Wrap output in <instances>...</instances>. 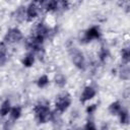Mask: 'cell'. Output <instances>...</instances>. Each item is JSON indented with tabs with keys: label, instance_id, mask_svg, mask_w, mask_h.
Returning <instances> with one entry per match:
<instances>
[{
	"label": "cell",
	"instance_id": "obj_22",
	"mask_svg": "<svg viewBox=\"0 0 130 130\" xmlns=\"http://www.w3.org/2000/svg\"><path fill=\"white\" fill-rule=\"evenodd\" d=\"M102 130H106V129H102Z\"/></svg>",
	"mask_w": 130,
	"mask_h": 130
},
{
	"label": "cell",
	"instance_id": "obj_14",
	"mask_svg": "<svg viewBox=\"0 0 130 130\" xmlns=\"http://www.w3.org/2000/svg\"><path fill=\"white\" fill-rule=\"evenodd\" d=\"M44 8L46 11H55L59 8V2L55 1V0H51V1H47L44 4Z\"/></svg>",
	"mask_w": 130,
	"mask_h": 130
},
{
	"label": "cell",
	"instance_id": "obj_8",
	"mask_svg": "<svg viewBox=\"0 0 130 130\" xmlns=\"http://www.w3.org/2000/svg\"><path fill=\"white\" fill-rule=\"evenodd\" d=\"M8 60V52L5 44L0 45V67H3Z\"/></svg>",
	"mask_w": 130,
	"mask_h": 130
},
{
	"label": "cell",
	"instance_id": "obj_17",
	"mask_svg": "<svg viewBox=\"0 0 130 130\" xmlns=\"http://www.w3.org/2000/svg\"><path fill=\"white\" fill-rule=\"evenodd\" d=\"M109 55H110L109 49H108L107 47L103 46V47L101 48L100 52H99V59H100V61H101L102 63L106 62V60H107V58L109 57Z\"/></svg>",
	"mask_w": 130,
	"mask_h": 130
},
{
	"label": "cell",
	"instance_id": "obj_1",
	"mask_svg": "<svg viewBox=\"0 0 130 130\" xmlns=\"http://www.w3.org/2000/svg\"><path fill=\"white\" fill-rule=\"evenodd\" d=\"M35 113L37 116V119L39 121V123L41 124H45L47 122H49L52 119V113L50 110V106H49V102L46 100H42L40 101L36 106H35Z\"/></svg>",
	"mask_w": 130,
	"mask_h": 130
},
{
	"label": "cell",
	"instance_id": "obj_10",
	"mask_svg": "<svg viewBox=\"0 0 130 130\" xmlns=\"http://www.w3.org/2000/svg\"><path fill=\"white\" fill-rule=\"evenodd\" d=\"M35 60H36V58H35V55H34V53L32 52H30V53H27L24 57H23V59H22V65L24 66V67H31L32 65H34V63H35Z\"/></svg>",
	"mask_w": 130,
	"mask_h": 130
},
{
	"label": "cell",
	"instance_id": "obj_20",
	"mask_svg": "<svg viewBox=\"0 0 130 130\" xmlns=\"http://www.w3.org/2000/svg\"><path fill=\"white\" fill-rule=\"evenodd\" d=\"M83 130H96V126H95L94 121L92 119H88L84 125Z\"/></svg>",
	"mask_w": 130,
	"mask_h": 130
},
{
	"label": "cell",
	"instance_id": "obj_18",
	"mask_svg": "<svg viewBox=\"0 0 130 130\" xmlns=\"http://www.w3.org/2000/svg\"><path fill=\"white\" fill-rule=\"evenodd\" d=\"M121 58H122V61L125 64L129 63V60H130V50H129V47H125V48L122 49V51H121Z\"/></svg>",
	"mask_w": 130,
	"mask_h": 130
},
{
	"label": "cell",
	"instance_id": "obj_7",
	"mask_svg": "<svg viewBox=\"0 0 130 130\" xmlns=\"http://www.w3.org/2000/svg\"><path fill=\"white\" fill-rule=\"evenodd\" d=\"M95 94H96V89L93 86H91V85H87V86H85L83 88V90H82V92L80 94L79 101L82 104H84V103L92 100L95 96Z\"/></svg>",
	"mask_w": 130,
	"mask_h": 130
},
{
	"label": "cell",
	"instance_id": "obj_21",
	"mask_svg": "<svg viewBox=\"0 0 130 130\" xmlns=\"http://www.w3.org/2000/svg\"><path fill=\"white\" fill-rule=\"evenodd\" d=\"M98 109V105L96 104H92V105H90V106H87L86 107V113L88 114V115H92L94 112H95V110Z\"/></svg>",
	"mask_w": 130,
	"mask_h": 130
},
{
	"label": "cell",
	"instance_id": "obj_5",
	"mask_svg": "<svg viewBox=\"0 0 130 130\" xmlns=\"http://www.w3.org/2000/svg\"><path fill=\"white\" fill-rule=\"evenodd\" d=\"M101 36H102V32H101L100 27L96 25H93L84 31V35H83L81 41H82V43H89L93 40H99L101 38Z\"/></svg>",
	"mask_w": 130,
	"mask_h": 130
},
{
	"label": "cell",
	"instance_id": "obj_11",
	"mask_svg": "<svg viewBox=\"0 0 130 130\" xmlns=\"http://www.w3.org/2000/svg\"><path fill=\"white\" fill-rule=\"evenodd\" d=\"M11 110V105H10V101L9 100H5L3 101V103L0 106V116L4 117L6 115H8L10 113Z\"/></svg>",
	"mask_w": 130,
	"mask_h": 130
},
{
	"label": "cell",
	"instance_id": "obj_6",
	"mask_svg": "<svg viewBox=\"0 0 130 130\" xmlns=\"http://www.w3.org/2000/svg\"><path fill=\"white\" fill-rule=\"evenodd\" d=\"M39 11H40V7L38 5V3L36 2H30L25 9V19L27 21H31L35 18L38 17L39 15Z\"/></svg>",
	"mask_w": 130,
	"mask_h": 130
},
{
	"label": "cell",
	"instance_id": "obj_2",
	"mask_svg": "<svg viewBox=\"0 0 130 130\" xmlns=\"http://www.w3.org/2000/svg\"><path fill=\"white\" fill-rule=\"evenodd\" d=\"M69 55L71 58V61L73 63V65L79 69V70H85L86 68V61H85V57L83 55V53L78 50L75 47L70 48L69 50Z\"/></svg>",
	"mask_w": 130,
	"mask_h": 130
},
{
	"label": "cell",
	"instance_id": "obj_4",
	"mask_svg": "<svg viewBox=\"0 0 130 130\" xmlns=\"http://www.w3.org/2000/svg\"><path fill=\"white\" fill-rule=\"evenodd\" d=\"M23 35L21 32V30L17 27H12L9 28L7 30V32L5 34L4 38H3V44L5 45H10V44H14V43H18L22 40Z\"/></svg>",
	"mask_w": 130,
	"mask_h": 130
},
{
	"label": "cell",
	"instance_id": "obj_16",
	"mask_svg": "<svg viewBox=\"0 0 130 130\" xmlns=\"http://www.w3.org/2000/svg\"><path fill=\"white\" fill-rule=\"evenodd\" d=\"M49 81H50V79H49L48 75H47V74H43V75H41V76L38 78V80H37V85H38V87H40V88H44V87H46V86L49 84Z\"/></svg>",
	"mask_w": 130,
	"mask_h": 130
},
{
	"label": "cell",
	"instance_id": "obj_19",
	"mask_svg": "<svg viewBox=\"0 0 130 130\" xmlns=\"http://www.w3.org/2000/svg\"><path fill=\"white\" fill-rule=\"evenodd\" d=\"M55 83L60 86V87H63L65 84H66V77L63 75V74H58L56 77H55Z\"/></svg>",
	"mask_w": 130,
	"mask_h": 130
},
{
	"label": "cell",
	"instance_id": "obj_3",
	"mask_svg": "<svg viewBox=\"0 0 130 130\" xmlns=\"http://www.w3.org/2000/svg\"><path fill=\"white\" fill-rule=\"evenodd\" d=\"M71 95L68 92H62L60 94H58L56 96V101H55V108L56 110L62 114L64 112H66L68 110V108L71 106Z\"/></svg>",
	"mask_w": 130,
	"mask_h": 130
},
{
	"label": "cell",
	"instance_id": "obj_15",
	"mask_svg": "<svg viewBox=\"0 0 130 130\" xmlns=\"http://www.w3.org/2000/svg\"><path fill=\"white\" fill-rule=\"evenodd\" d=\"M119 73H120V77H121L123 80H129V77H130V70H129L128 64H124V65L122 66V68L120 69Z\"/></svg>",
	"mask_w": 130,
	"mask_h": 130
},
{
	"label": "cell",
	"instance_id": "obj_12",
	"mask_svg": "<svg viewBox=\"0 0 130 130\" xmlns=\"http://www.w3.org/2000/svg\"><path fill=\"white\" fill-rule=\"evenodd\" d=\"M21 114H22V109H21V107H19V106H16V107L11 108L10 113H9L10 118H11L13 121L18 120V119L21 117Z\"/></svg>",
	"mask_w": 130,
	"mask_h": 130
},
{
	"label": "cell",
	"instance_id": "obj_9",
	"mask_svg": "<svg viewBox=\"0 0 130 130\" xmlns=\"http://www.w3.org/2000/svg\"><path fill=\"white\" fill-rule=\"evenodd\" d=\"M122 108L123 107H122V104L120 103V101H115V102H113V103L110 104L108 110H109V112H110L111 115H118L121 112Z\"/></svg>",
	"mask_w": 130,
	"mask_h": 130
},
{
	"label": "cell",
	"instance_id": "obj_13",
	"mask_svg": "<svg viewBox=\"0 0 130 130\" xmlns=\"http://www.w3.org/2000/svg\"><path fill=\"white\" fill-rule=\"evenodd\" d=\"M119 116V120H120V123L122 125H127L129 123V112L127 109H124L122 108L121 112L118 114Z\"/></svg>",
	"mask_w": 130,
	"mask_h": 130
}]
</instances>
